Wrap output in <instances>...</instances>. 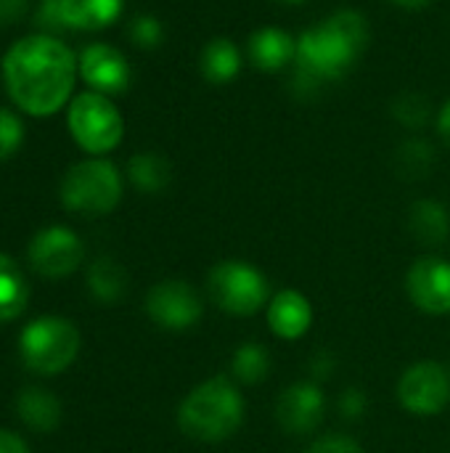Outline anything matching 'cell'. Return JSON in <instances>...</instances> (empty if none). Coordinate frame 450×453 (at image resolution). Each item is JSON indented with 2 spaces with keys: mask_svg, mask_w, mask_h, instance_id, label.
Masks as SVG:
<instances>
[{
  "mask_svg": "<svg viewBox=\"0 0 450 453\" xmlns=\"http://www.w3.org/2000/svg\"><path fill=\"white\" fill-rule=\"evenodd\" d=\"M3 77L8 96L21 111L50 117L72 96L77 58L64 40L53 35H29L8 48Z\"/></svg>",
  "mask_w": 450,
  "mask_h": 453,
  "instance_id": "1",
  "label": "cell"
},
{
  "mask_svg": "<svg viewBox=\"0 0 450 453\" xmlns=\"http://www.w3.org/2000/svg\"><path fill=\"white\" fill-rule=\"evenodd\" d=\"M244 422V398L228 377H212L196 385L178 409L183 435L202 443L231 438Z\"/></svg>",
  "mask_w": 450,
  "mask_h": 453,
  "instance_id": "2",
  "label": "cell"
},
{
  "mask_svg": "<svg viewBox=\"0 0 450 453\" xmlns=\"http://www.w3.org/2000/svg\"><path fill=\"white\" fill-rule=\"evenodd\" d=\"M122 199L119 170L106 159H85L61 180V202L77 215H106Z\"/></svg>",
  "mask_w": 450,
  "mask_h": 453,
  "instance_id": "3",
  "label": "cell"
},
{
  "mask_svg": "<svg viewBox=\"0 0 450 453\" xmlns=\"http://www.w3.org/2000/svg\"><path fill=\"white\" fill-rule=\"evenodd\" d=\"M66 122L77 146L95 157L117 149L125 135V119L119 109L109 101V96L95 90L72 98Z\"/></svg>",
  "mask_w": 450,
  "mask_h": 453,
  "instance_id": "4",
  "label": "cell"
},
{
  "mask_svg": "<svg viewBox=\"0 0 450 453\" xmlns=\"http://www.w3.org/2000/svg\"><path fill=\"white\" fill-rule=\"evenodd\" d=\"M80 353V332L72 321L42 316L21 332V358L37 374L64 372Z\"/></svg>",
  "mask_w": 450,
  "mask_h": 453,
  "instance_id": "5",
  "label": "cell"
},
{
  "mask_svg": "<svg viewBox=\"0 0 450 453\" xmlns=\"http://www.w3.org/2000/svg\"><path fill=\"white\" fill-rule=\"evenodd\" d=\"M207 289L215 305L231 316H252L257 313L268 297V279L249 263L223 260L207 276Z\"/></svg>",
  "mask_w": 450,
  "mask_h": 453,
  "instance_id": "6",
  "label": "cell"
},
{
  "mask_svg": "<svg viewBox=\"0 0 450 453\" xmlns=\"http://www.w3.org/2000/svg\"><path fill=\"white\" fill-rule=\"evenodd\" d=\"M355 58L358 50L347 40H342L326 21L305 29L297 40V58H294L297 69L308 72L324 85L345 77L355 64Z\"/></svg>",
  "mask_w": 450,
  "mask_h": 453,
  "instance_id": "7",
  "label": "cell"
},
{
  "mask_svg": "<svg viewBox=\"0 0 450 453\" xmlns=\"http://www.w3.org/2000/svg\"><path fill=\"white\" fill-rule=\"evenodd\" d=\"M398 401L416 417H435L450 403V374L438 361L408 366L398 382Z\"/></svg>",
  "mask_w": 450,
  "mask_h": 453,
  "instance_id": "8",
  "label": "cell"
},
{
  "mask_svg": "<svg viewBox=\"0 0 450 453\" xmlns=\"http://www.w3.org/2000/svg\"><path fill=\"white\" fill-rule=\"evenodd\" d=\"M29 263L32 268L45 279H64L77 271V265L85 257V247L80 236L64 226L42 228L29 242Z\"/></svg>",
  "mask_w": 450,
  "mask_h": 453,
  "instance_id": "9",
  "label": "cell"
},
{
  "mask_svg": "<svg viewBox=\"0 0 450 453\" xmlns=\"http://www.w3.org/2000/svg\"><path fill=\"white\" fill-rule=\"evenodd\" d=\"M146 313L154 324L170 332L191 329L202 319L199 295L186 281H159L146 297Z\"/></svg>",
  "mask_w": 450,
  "mask_h": 453,
  "instance_id": "10",
  "label": "cell"
},
{
  "mask_svg": "<svg viewBox=\"0 0 450 453\" xmlns=\"http://www.w3.org/2000/svg\"><path fill=\"white\" fill-rule=\"evenodd\" d=\"M406 289L411 303L430 313H450V263L443 257H419L406 276Z\"/></svg>",
  "mask_w": 450,
  "mask_h": 453,
  "instance_id": "11",
  "label": "cell"
},
{
  "mask_svg": "<svg viewBox=\"0 0 450 453\" xmlns=\"http://www.w3.org/2000/svg\"><path fill=\"white\" fill-rule=\"evenodd\" d=\"M77 69H80L82 80L95 93H103V96L125 93L127 85H130V64H127V58L117 48H111L106 42H93V45L82 48Z\"/></svg>",
  "mask_w": 450,
  "mask_h": 453,
  "instance_id": "12",
  "label": "cell"
},
{
  "mask_svg": "<svg viewBox=\"0 0 450 453\" xmlns=\"http://www.w3.org/2000/svg\"><path fill=\"white\" fill-rule=\"evenodd\" d=\"M324 393L316 382H294L289 385L276 406V419L289 435H308L324 419Z\"/></svg>",
  "mask_w": 450,
  "mask_h": 453,
  "instance_id": "13",
  "label": "cell"
},
{
  "mask_svg": "<svg viewBox=\"0 0 450 453\" xmlns=\"http://www.w3.org/2000/svg\"><path fill=\"white\" fill-rule=\"evenodd\" d=\"M313 324V308L297 289H284L268 303V326L281 340H300Z\"/></svg>",
  "mask_w": 450,
  "mask_h": 453,
  "instance_id": "14",
  "label": "cell"
},
{
  "mask_svg": "<svg viewBox=\"0 0 450 453\" xmlns=\"http://www.w3.org/2000/svg\"><path fill=\"white\" fill-rule=\"evenodd\" d=\"M249 58L263 72H278L297 58V40L278 27H263L249 37Z\"/></svg>",
  "mask_w": 450,
  "mask_h": 453,
  "instance_id": "15",
  "label": "cell"
},
{
  "mask_svg": "<svg viewBox=\"0 0 450 453\" xmlns=\"http://www.w3.org/2000/svg\"><path fill=\"white\" fill-rule=\"evenodd\" d=\"M122 0H61L64 21L69 29H103L122 13Z\"/></svg>",
  "mask_w": 450,
  "mask_h": 453,
  "instance_id": "16",
  "label": "cell"
},
{
  "mask_svg": "<svg viewBox=\"0 0 450 453\" xmlns=\"http://www.w3.org/2000/svg\"><path fill=\"white\" fill-rule=\"evenodd\" d=\"M202 74L212 85H225L241 72V53L231 37H212L199 58Z\"/></svg>",
  "mask_w": 450,
  "mask_h": 453,
  "instance_id": "17",
  "label": "cell"
},
{
  "mask_svg": "<svg viewBox=\"0 0 450 453\" xmlns=\"http://www.w3.org/2000/svg\"><path fill=\"white\" fill-rule=\"evenodd\" d=\"M19 417L27 427L37 430V433H50L58 419H61V403L56 395H50L42 388H27L21 390L19 401H16Z\"/></svg>",
  "mask_w": 450,
  "mask_h": 453,
  "instance_id": "18",
  "label": "cell"
},
{
  "mask_svg": "<svg viewBox=\"0 0 450 453\" xmlns=\"http://www.w3.org/2000/svg\"><path fill=\"white\" fill-rule=\"evenodd\" d=\"M408 226H411V234L419 242L438 247V244H443L448 239L450 215L440 202H435V199H419L411 207Z\"/></svg>",
  "mask_w": 450,
  "mask_h": 453,
  "instance_id": "19",
  "label": "cell"
},
{
  "mask_svg": "<svg viewBox=\"0 0 450 453\" xmlns=\"http://www.w3.org/2000/svg\"><path fill=\"white\" fill-rule=\"evenodd\" d=\"M127 175H130V183L138 191H143V194H159V191L167 188V183L172 178V167H170V162L162 154L143 151V154H135L127 162Z\"/></svg>",
  "mask_w": 450,
  "mask_h": 453,
  "instance_id": "20",
  "label": "cell"
},
{
  "mask_svg": "<svg viewBox=\"0 0 450 453\" xmlns=\"http://www.w3.org/2000/svg\"><path fill=\"white\" fill-rule=\"evenodd\" d=\"M88 289L101 303H117V300H122V295L127 289V276L117 260L98 257L88 268Z\"/></svg>",
  "mask_w": 450,
  "mask_h": 453,
  "instance_id": "21",
  "label": "cell"
},
{
  "mask_svg": "<svg viewBox=\"0 0 450 453\" xmlns=\"http://www.w3.org/2000/svg\"><path fill=\"white\" fill-rule=\"evenodd\" d=\"M27 297H29V289H27L21 271L16 268L11 257L0 255V321L16 319L24 311Z\"/></svg>",
  "mask_w": 450,
  "mask_h": 453,
  "instance_id": "22",
  "label": "cell"
},
{
  "mask_svg": "<svg viewBox=\"0 0 450 453\" xmlns=\"http://www.w3.org/2000/svg\"><path fill=\"white\" fill-rule=\"evenodd\" d=\"M432 165H435V149H432V143L419 141V138L400 143V149L395 154V167L408 180L424 178L432 170Z\"/></svg>",
  "mask_w": 450,
  "mask_h": 453,
  "instance_id": "23",
  "label": "cell"
},
{
  "mask_svg": "<svg viewBox=\"0 0 450 453\" xmlns=\"http://www.w3.org/2000/svg\"><path fill=\"white\" fill-rule=\"evenodd\" d=\"M231 366H233V374H236L239 382H244V385H257V382H263V380L268 377V372H271V356H268V350H265L263 345L247 342V345H241V348L233 353Z\"/></svg>",
  "mask_w": 450,
  "mask_h": 453,
  "instance_id": "24",
  "label": "cell"
},
{
  "mask_svg": "<svg viewBox=\"0 0 450 453\" xmlns=\"http://www.w3.org/2000/svg\"><path fill=\"white\" fill-rule=\"evenodd\" d=\"M326 24H329L342 40H347L358 53L369 45V21H366L363 13H358V11H353V8H342V11H334V13L326 19Z\"/></svg>",
  "mask_w": 450,
  "mask_h": 453,
  "instance_id": "25",
  "label": "cell"
},
{
  "mask_svg": "<svg viewBox=\"0 0 450 453\" xmlns=\"http://www.w3.org/2000/svg\"><path fill=\"white\" fill-rule=\"evenodd\" d=\"M393 117L406 127H424L430 119V101L419 93H403L393 101Z\"/></svg>",
  "mask_w": 450,
  "mask_h": 453,
  "instance_id": "26",
  "label": "cell"
},
{
  "mask_svg": "<svg viewBox=\"0 0 450 453\" xmlns=\"http://www.w3.org/2000/svg\"><path fill=\"white\" fill-rule=\"evenodd\" d=\"M127 35L130 40L138 45V48H156L162 40H164V27L156 16L151 13H138L130 27H127Z\"/></svg>",
  "mask_w": 450,
  "mask_h": 453,
  "instance_id": "27",
  "label": "cell"
},
{
  "mask_svg": "<svg viewBox=\"0 0 450 453\" xmlns=\"http://www.w3.org/2000/svg\"><path fill=\"white\" fill-rule=\"evenodd\" d=\"M24 141V125L11 109H0V162L11 159Z\"/></svg>",
  "mask_w": 450,
  "mask_h": 453,
  "instance_id": "28",
  "label": "cell"
},
{
  "mask_svg": "<svg viewBox=\"0 0 450 453\" xmlns=\"http://www.w3.org/2000/svg\"><path fill=\"white\" fill-rule=\"evenodd\" d=\"M34 24L42 29V35H53L58 37L61 32H66V21H64V11H61V0H42L37 5V16Z\"/></svg>",
  "mask_w": 450,
  "mask_h": 453,
  "instance_id": "29",
  "label": "cell"
},
{
  "mask_svg": "<svg viewBox=\"0 0 450 453\" xmlns=\"http://www.w3.org/2000/svg\"><path fill=\"white\" fill-rule=\"evenodd\" d=\"M305 453H363V449L358 446V441L347 435H324L313 441Z\"/></svg>",
  "mask_w": 450,
  "mask_h": 453,
  "instance_id": "30",
  "label": "cell"
},
{
  "mask_svg": "<svg viewBox=\"0 0 450 453\" xmlns=\"http://www.w3.org/2000/svg\"><path fill=\"white\" fill-rule=\"evenodd\" d=\"M339 409H342V414L350 417V419L361 417V414L366 411V398H363V393L355 390V388H350V390L339 398Z\"/></svg>",
  "mask_w": 450,
  "mask_h": 453,
  "instance_id": "31",
  "label": "cell"
},
{
  "mask_svg": "<svg viewBox=\"0 0 450 453\" xmlns=\"http://www.w3.org/2000/svg\"><path fill=\"white\" fill-rule=\"evenodd\" d=\"M29 0H0V24H16L24 19Z\"/></svg>",
  "mask_w": 450,
  "mask_h": 453,
  "instance_id": "32",
  "label": "cell"
},
{
  "mask_svg": "<svg viewBox=\"0 0 450 453\" xmlns=\"http://www.w3.org/2000/svg\"><path fill=\"white\" fill-rule=\"evenodd\" d=\"M0 453H29V449L19 435H13L8 430H0Z\"/></svg>",
  "mask_w": 450,
  "mask_h": 453,
  "instance_id": "33",
  "label": "cell"
},
{
  "mask_svg": "<svg viewBox=\"0 0 450 453\" xmlns=\"http://www.w3.org/2000/svg\"><path fill=\"white\" fill-rule=\"evenodd\" d=\"M438 130H440V135L448 141L450 146V98L443 104V109H440V114H438Z\"/></svg>",
  "mask_w": 450,
  "mask_h": 453,
  "instance_id": "34",
  "label": "cell"
},
{
  "mask_svg": "<svg viewBox=\"0 0 450 453\" xmlns=\"http://www.w3.org/2000/svg\"><path fill=\"white\" fill-rule=\"evenodd\" d=\"M393 5H398V8H408V11H422V8H427L432 0H390Z\"/></svg>",
  "mask_w": 450,
  "mask_h": 453,
  "instance_id": "35",
  "label": "cell"
},
{
  "mask_svg": "<svg viewBox=\"0 0 450 453\" xmlns=\"http://www.w3.org/2000/svg\"><path fill=\"white\" fill-rule=\"evenodd\" d=\"M276 3H284V5H300V3H308V0H276Z\"/></svg>",
  "mask_w": 450,
  "mask_h": 453,
  "instance_id": "36",
  "label": "cell"
}]
</instances>
